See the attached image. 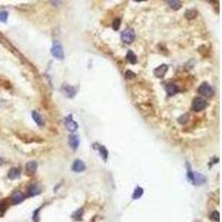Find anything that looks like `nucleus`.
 <instances>
[{
  "mask_svg": "<svg viewBox=\"0 0 222 222\" xmlns=\"http://www.w3.org/2000/svg\"><path fill=\"white\" fill-rule=\"evenodd\" d=\"M82 214H83V210H78L77 212L73 214V218H75L76 220H81Z\"/></svg>",
  "mask_w": 222,
  "mask_h": 222,
  "instance_id": "26",
  "label": "nucleus"
},
{
  "mask_svg": "<svg viewBox=\"0 0 222 222\" xmlns=\"http://www.w3.org/2000/svg\"><path fill=\"white\" fill-rule=\"evenodd\" d=\"M51 54L54 58L59 59H63V49H62V46L59 43V41L54 40V44H52V48H51Z\"/></svg>",
  "mask_w": 222,
  "mask_h": 222,
  "instance_id": "1",
  "label": "nucleus"
},
{
  "mask_svg": "<svg viewBox=\"0 0 222 222\" xmlns=\"http://www.w3.org/2000/svg\"><path fill=\"white\" fill-rule=\"evenodd\" d=\"M72 170L76 171V172H82V171L86 170V164L82 160H76L72 164Z\"/></svg>",
  "mask_w": 222,
  "mask_h": 222,
  "instance_id": "8",
  "label": "nucleus"
},
{
  "mask_svg": "<svg viewBox=\"0 0 222 222\" xmlns=\"http://www.w3.org/2000/svg\"><path fill=\"white\" fill-rule=\"evenodd\" d=\"M143 194V189L140 187H137L136 190L133 191V194H132V199L133 200H137V199H139L141 196Z\"/></svg>",
  "mask_w": 222,
  "mask_h": 222,
  "instance_id": "18",
  "label": "nucleus"
},
{
  "mask_svg": "<svg viewBox=\"0 0 222 222\" xmlns=\"http://www.w3.org/2000/svg\"><path fill=\"white\" fill-rule=\"evenodd\" d=\"M185 16V18L187 19H193V18H196V10H193V9L187 10Z\"/></svg>",
  "mask_w": 222,
  "mask_h": 222,
  "instance_id": "20",
  "label": "nucleus"
},
{
  "mask_svg": "<svg viewBox=\"0 0 222 222\" xmlns=\"http://www.w3.org/2000/svg\"><path fill=\"white\" fill-rule=\"evenodd\" d=\"M6 208H7V206H6L5 202L0 201V215H3V212L6 211Z\"/></svg>",
  "mask_w": 222,
  "mask_h": 222,
  "instance_id": "27",
  "label": "nucleus"
},
{
  "mask_svg": "<svg viewBox=\"0 0 222 222\" xmlns=\"http://www.w3.org/2000/svg\"><path fill=\"white\" fill-rule=\"evenodd\" d=\"M166 90L169 96H174V94H178V91H179V89H178V87L175 86L174 83H168L166 86Z\"/></svg>",
  "mask_w": 222,
  "mask_h": 222,
  "instance_id": "12",
  "label": "nucleus"
},
{
  "mask_svg": "<svg viewBox=\"0 0 222 222\" xmlns=\"http://www.w3.org/2000/svg\"><path fill=\"white\" fill-rule=\"evenodd\" d=\"M7 18H8V12L7 11H1L0 12V21L6 22V21H7Z\"/></svg>",
  "mask_w": 222,
  "mask_h": 222,
  "instance_id": "24",
  "label": "nucleus"
},
{
  "mask_svg": "<svg viewBox=\"0 0 222 222\" xmlns=\"http://www.w3.org/2000/svg\"><path fill=\"white\" fill-rule=\"evenodd\" d=\"M127 60H128L130 63H137V56H136V54H133V51L129 50V51L127 52Z\"/></svg>",
  "mask_w": 222,
  "mask_h": 222,
  "instance_id": "17",
  "label": "nucleus"
},
{
  "mask_svg": "<svg viewBox=\"0 0 222 222\" xmlns=\"http://www.w3.org/2000/svg\"><path fill=\"white\" fill-rule=\"evenodd\" d=\"M38 169V163L37 161H29L26 164V171L28 174H33Z\"/></svg>",
  "mask_w": 222,
  "mask_h": 222,
  "instance_id": "11",
  "label": "nucleus"
},
{
  "mask_svg": "<svg viewBox=\"0 0 222 222\" xmlns=\"http://www.w3.org/2000/svg\"><path fill=\"white\" fill-rule=\"evenodd\" d=\"M32 118H33V120H35V122L38 124L39 127H42L44 124V120L42 119V117L39 115V113L37 112V111H32Z\"/></svg>",
  "mask_w": 222,
  "mask_h": 222,
  "instance_id": "15",
  "label": "nucleus"
},
{
  "mask_svg": "<svg viewBox=\"0 0 222 222\" xmlns=\"http://www.w3.org/2000/svg\"><path fill=\"white\" fill-rule=\"evenodd\" d=\"M167 71H168V65H159L158 68L154 69L153 73H154V76H156V77L162 78V77H164V76H166Z\"/></svg>",
  "mask_w": 222,
  "mask_h": 222,
  "instance_id": "7",
  "label": "nucleus"
},
{
  "mask_svg": "<svg viewBox=\"0 0 222 222\" xmlns=\"http://www.w3.org/2000/svg\"><path fill=\"white\" fill-rule=\"evenodd\" d=\"M99 152H100V154H101V157H102V159L103 160H107V158H108V151H107V149H105V147H99Z\"/></svg>",
  "mask_w": 222,
  "mask_h": 222,
  "instance_id": "22",
  "label": "nucleus"
},
{
  "mask_svg": "<svg viewBox=\"0 0 222 222\" xmlns=\"http://www.w3.org/2000/svg\"><path fill=\"white\" fill-rule=\"evenodd\" d=\"M20 177V170L18 168H11L8 172V178L11 179V180H14V179H18Z\"/></svg>",
  "mask_w": 222,
  "mask_h": 222,
  "instance_id": "13",
  "label": "nucleus"
},
{
  "mask_svg": "<svg viewBox=\"0 0 222 222\" xmlns=\"http://www.w3.org/2000/svg\"><path fill=\"white\" fill-rule=\"evenodd\" d=\"M69 145H70V147L72 148V149H77L78 145H79V138H78V136H76V134H72V136L69 137Z\"/></svg>",
  "mask_w": 222,
  "mask_h": 222,
  "instance_id": "14",
  "label": "nucleus"
},
{
  "mask_svg": "<svg viewBox=\"0 0 222 222\" xmlns=\"http://www.w3.org/2000/svg\"><path fill=\"white\" fill-rule=\"evenodd\" d=\"M62 92L65 94V96H67L68 98H72V97H75L76 90H75V88H73V87L68 86V84H63Z\"/></svg>",
  "mask_w": 222,
  "mask_h": 222,
  "instance_id": "9",
  "label": "nucleus"
},
{
  "mask_svg": "<svg viewBox=\"0 0 222 222\" xmlns=\"http://www.w3.org/2000/svg\"><path fill=\"white\" fill-rule=\"evenodd\" d=\"M25 200V196L21 192H14V194L11 196V202L14 204H18V203H21V202Z\"/></svg>",
  "mask_w": 222,
  "mask_h": 222,
  "instance_id": "10",
  "label": "nucleus"
},
{
  "mask_svg": "<svg viewBox=\"0 0 222 222\" xmlns=\"http://www.w3.org/2000/svg\"><path fill=\"white\" fill-rule=\"evenodd\" d=\"M207 107V101L204 100L201 97H198V98L193 99V102H192V109L194 111H202L204 108Z\"/></svg>",
  "mask_w": 222,
  "mask_h": 222,
  "instance_id": "3",
  "label": "nucleus"
},
{
  "mask_svg": "<svg viewBox=\"0 0 222 222\" xmlns=\"http://www.w3.org/2000/svg\"><path fill=\"white\" fill-rule=\"evenodd\" d=\"M189 178L191 179L194 185H201V183H203L204 181H206V178L202 177V175L198 172L193 173V172H191V171H189Z\"/></svg>",
  "mask_w": 222,
  "mask_h": 222,
  "instance_id": "5",
  "label": "nucleus"
},
{
  "mask_svg": "<svg viewBox=\"0 0 222 222\" xmlns=\"http://www.w3.org/2000/svg\"><path fill=\"white\" fill-rule=\"evenodd\" d=\"M1 163H3V160H1V158H0V166H1Z\"/></svg>",
  "mask_w": 222,
  "mask_h": 222,
  "instance_id": "29",
  "label": "nucleus"
},
{
  "mask_svg": "<svg viewBox=\"0 0 222 222\" xmlns=\"http://www.w3.org/2000/svg\"><path fill=\"white\" fill-rule=\"evenodd\" d=\"M126 75H127V77H128V78H134V76H136V75H134V73L132 72V71H130V70L127 71Z\"/></svg>",
  "mask_w": 222,
  "mask_h": 222,
  "instance_id": "28",
  "label": "nucleus"
},
{
  "mask_svg": "<svg viewBox=\"0 0 222 222\" xmlns=\"http://www.w3.org/2000/svg\"><path fill=\"white\" fill-rule=\"evenodd\" d=\"M198 92L204 97H212L213 94H214V90H213L212 87L209 83L203 82V83L200 84V87L198 88Z\"/></svg>",
  "mask_w": 222,
  "mask_h": 222,
  "instance_id": "2",
  "label": "nucleus"
},
{
  "mask_svg": "<svg viewBox=\"0 0 222 222\" xmlns=\"http://www.w3.org/2000/svg\"><path fill=\"white\" fill-rule=\"evenodd\" d=\"M136 38V33L132 29H127L121 33V40L124 43H131Z\"/></svg>",
  "mask_w": 222,
  "mask_h": 222,
  "instance_id": "4",
  "label": "nucleus"
},
{
  "mask_svg": "<svg viewBox=\"0 0 222 222\" xmlns=\"http://www.w3.org/2000/svg\"><path fill=\"white\" fill-rule=\"evenodd\" d=\"M211 219L215 220V221H219L220 220V213L218 212V211H213V212L211 213Z\"/></svg>",
  "mask_w": 222,
  "mask_h": 222,
  "instance_id": "25",
  "label": "nucleus"
},
{
  "mask_svg": "<svg viewBox=\"0 0 222 222\" xmlns=\"http://www.w3.org/2000/svg\"><path fill=\"white\" fill-rule=\"evenodd\" d=\"M120 19L119 18H116L115 20H113V22H112V28L115 29V30H118V29L120 28Z\"/></svg>",
  "mask_w": 222,
  "mask_h": 222,
  "instance_id": "23",
  "label": "nucleus"
},
{
  "mask_svg": "<svg viewBox=\"0 0 222 222\" xmlns=\"http://www.w3.org/2000/svg\"><path fill=\"white\" fill-rule=\"evenodd\" d=\"M168 5L174 10H178V9H180L181 8L180 1H173V0H170V1H168Z\"/></svg>",
  "mask_w": 222,
  "mask_h": 222,
  "instance_id": "19",
  "label": "nucleus"
},
{
  "mask_svg": "<svg viewBox=\"0 0 222 222\" xmlns=\"http://www.w3.org/2000/svg\"><path fill=\"white\" fill-rule=\"evenodd\" d=\"M41 192V189H40L38 185H31V187H29V189H28V196H38V194Z\"/></svg>",
  "mask_w": 222,
  "mask_h": 222,
  "instance_id": "16",
  "label": "nucleus"
},
{
  "mask_svg": "<svg viewBox=\"0 0 222 222\" xmlns=\"http://www.w3.org/2000/svg\"><path fill=\"white\" fill-rule=\"evenodd\" d=\"M65 124L69 131H76L78 129V123L72 119V116H68V117L65 118Z\"/></svg>",
  "mask_w": 222,
  "mask_h": 222,
  "instance_id": "6",
  "label": "nucleus"
},
{
  "mask_svg": "<svg viewBox=\"0 0 222 222\" xmlns=\"http://www.w3.org/2000/svg\"><path fill=\"white\" fill-rule=\"evenodd\" d=\"M188 119H189V115H188V113H185V115H182L181 117H179L178 122L181 124H185L188 122Z\"/></svg>",
  "mask_w": 222,
  "mask_h": 222,
  "instance_id": "21",
  "label": "nucleus"
}]
</instances>
